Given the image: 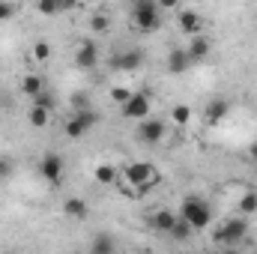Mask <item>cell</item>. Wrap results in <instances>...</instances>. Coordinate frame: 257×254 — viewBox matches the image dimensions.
<instances>
[{
    "label": "cell",
    "mask_w": 257,
    "mask_h": 254,
    "mask_svg": "<svg viewBox=\"0 0 257 254\" xmlns=\"http://www.w3.org/2000/svg\"><path fill=\"white\" fill-rule=\"evenodd\" d=\"M177 215H180L192 230H203V227H209V221H212V206H209L206 200H200L197 194H192V197L183 200V206H180Z\"/></svg>",
    "instance_id": "obj_1"
},
{
    "label": "cell",
    "mask_w": 257,
    "mask_h": 254,
    "mask_svg": "<svg viewBox=\"0 0 257 254\" xmlns=\"http://www.w3.org/2000/svg\"><path fill=\"white\" fill-rule=\"evenodd\" d=\"M132 21L141 33H156L162 27V9L156 0H135L132 3Z\"/></svg>",
    "instance_id": "obj_2"
},
{
    "label": "cell",
    "mask_w": 257,
    "mask_h": 254,
    "mask_svg": "<svg viewBox=\"0 0 257 254\" xmlns=\"http://www.w3.org/2000/svg\"><path fill=\"white\" fill-rule=\"evenodd\" d=\"M248 236V218L236 215V218H227L218 230H215V242L218 245H236Z\"/></svg>",
    "instance_id": "obj_3"
},
{
    "label": "cell",
    "mask_w": 257,
    "mask_h": 254,
    "mask_svg": "<svg viewBox=\"0 0 257 254\" xmlns=\"http://www.w3.org/2000/svg\"><path fill=\"white\" fill-rule=\"evenodd\" d=\"M156 177H159V171L153 168V162H132V165L123 168V180H126L128 189H138V186H144Z\"/></svg>",
    "instance_id": "obj_4"
},
{
    "label": "cell",
    "mask_w": 257,
    "mask_h": 254,
    "mask_svg": "<svg viewBox=\"0 0 257 254\" xmlns=\"http://www.w3.org/2000/svg\"><path fill=\"white\" fill-rule=\"evenodd\" d=\"M63 156L60 153H45L42 159H39V177L45 180V183H51V186H57L60 180H63Z\"/></svg>",
    "instance_id": "obj_5"
},
{
    "label": "cell",
    "mask_w": 257,
    "mask_h": 254,
    "mask_svg": "<svg viewBox=\"0 0 257 254\" xmlns=\"http://www.w3.org/2000/svg\"><path fill=\"white\" fill-rule=\"evenodd\" d=\"M150 111H153L150 93H132V99L123 105V117L126 120H138V123H144L150 117Z\"/></svg>",
    "instance_id": "obj_6"
},
{
    "label": "cell",
    "mask_w": 257,
    "mask_h": 254,
    "mask_svg": "<svg viewBox=\"0 0 257 254\" xmlns=\"http://www.w3.org/2000/svg\"><path fill=\"white\" fill-rule=\"evenodd\" d=\"M96 123H99V114L93 108L81 111V114H72V120H66V138H84Z\"/></svg>",
    "instance_id": "obj_7"
},
{
    "label": "cell",
    "mask_w": 257,
    "mask_h": 254,
    "mask_svg": "<svg viewBox=\"0 0 257 254\" xmlns=\"http://www.w3.org/2000/svg\"><path fill=\"white\" fill-rule=\"evenodd\" d=\"M165 120H159V117H147L141 126H138V138L144 141V144H150V147H156V144H162L165 141Z\"/></svg>",
    "instance_id": "obj_8"
},
{
    "label": "cell",
    "mask_w": 257,
    "mask_h": 254,
    "mask_svg": "<svg viewBox=\"0 0 257 254\" xmlns=\"http://www.w3.org/2000/svg\"><path fill=\"white\" fill-rule=\"evenodd\" d=\"M75 63L81 66V69H96L99 66V45L90 42V39H84L78 45V51H75Z\"/></svg>",
    "instance_id": "obj_9"
},
{
    "label": "cell",
    "mask_w": 257,
    "mask_h": 254,
    "mask_svg": "<svg viewBox=\"0 0 257 254\" xmlns=\"http://www.w3.org/2000/svg\"><path fill=\"white\" fill-rule=\"evenodd\" d=\"M165 66H168L171 75H186L189 66H192V57H189L186 48H171V51H168V63Z\"/></svg>",
    "instance_id": "obj_10"
},
{
    "label": "cell",
    "mask_w": 257,
    "mask_h": 254,
    "mask_svg": "<svg viewBox=\"0 0 257 254\" xmlns=\"http://www.w3.org/2000/svg\"><path fill=\"white\" fill-rule=\"evenodd\" d=\"M177 24H180V30L183 33H189V36H200V30H203V18L194 12V9H183L180 15H177Z\"/></svg>",
    "instance_id": "obj_11"
},
{
    "label": "cell",
    "mask_w": 257,
    "mask_h": 254,
    "mask_svg": "<svg viewBox=\"0 0 257 254\" xmlns=\"http://www.w3.org/2000/svg\"><path fill=\"white\" fill-rule=\"evenodd\" d=\"M141 63H144V54H141L138 48H128V51L117 54V57L111 60V66H114V69H120V72H138Z\"/></svg>",
    "instance_id": "obj_12"
},
{
    "label": "cell",
    "mask_w": 257,
    "mask_h": 254,
    "mask_svg": "<svg viewBox=\"0 0 257 254\" xmlns=\"http://www.w3.org/2000/svg\"><path fill=\"white\" fill-rule=\"evenodd\" d=\"M177 218H180V215H177L174 209H156V212H153V218H150V224H153L159 233H171V230H174V224H177Z\"/></svg>",
    "instance_id": "obj_13"
},
{
    "label": "cell",
    "mask_w": 257,
    "mask_h": 254,
    "mask_svg": "<svg viewBox=\"0 0 257 254\" xmlns=\"http://www.w3.org/2000/svg\"><path fill=\"white\" fill-rule=\"evenodd\" d=\"M63 215L72 218V221H84V218L90 215V206H87L84 197H69V200L63 203Z\"/></svg>",
    "instance_id": "obj_14"
},
{
    "label": "cell",
    "mask_w": 257,
    "mask_h": 254,
    "mask_svg": "<svg viewBox=\"0 0 257 254\" xmlns=\"http://www.w3.org/2000/svg\"><path fill=\"white\" fill-rule=\"evenodd\" d=\"M227 111H230V102H227V99H212V102L206 105V114H203V117H206L209 126H218V123L227 117Z\"/></svg>",
    "instance_id": "obj_15"
},
{
    "label": "cell",
    "mask_w": 257,
    "mask_h": 254,
    "mask_svg": "<svg viewBox=\"0 0 257 254\" xmlns=\"http://www.w3.org/2000/svg\"><path fill=\"white\" fill-rule=\"evenodd\" d=\"M117 251V242L111 233H96L90 239V254H114Z\"/></svg>",
    "instance_id": "obj_16"
},
{
    "label": "cell",
    "mask_w": 257,
    "mask_h": 254,
    "mask_svg": "<svg viewBox=\"0 0 257 254\" xmlns=\"http://www.w3.org/2000/svg\"><path fill=\"white\" fill-rule=\"evenodd\" d=\"M209 48H212V45H209V39H206V36L200 33V36H194L192 42H189V48H186V51H189L192 63H197V60H203V57L209 54Z\"/></svg>",
    "instance_id": "obj_17"
},
{
    "label": "cell",
    "mask_w": 257,
    "mask_h": 254,
    "mask_svg": "<svg viewBox=\"0 0 257 254\" xmlns=\"http://www.w3.org/2000/svg\"><path fill=\"white\" fill-rule=\"evenodd\" d=\"M27 120H30V126H33V129H45L48 123H51V111H48V108H42V105H30Z\"/></svg>",
    "instance_id": "obj_18"
},
{
    "label": "cell",
    "mask_w": 257,
    "mask_h": 254,
    "mask_svg": "<svg viewBox=\"0 0 257 254\" xmlns=\"http://www.w3.org/2000/svg\"><path fill=\"white\" fill-rule=\"evenodd\" d=\"M21 90H24V96H30V99H39L45 90H42V78L39 75H27L24 81H21Z\"/></svg>",
    "instance_id": "obj_19"
},
{
    "label": "cell",
    "mask_w": 257,
    "mask_h": 254,
    "mask_svg": "<svg viewBox=\"0 0 257 254\" xmlns=\"http://www.w3.org/2000/svg\"><path fill=\"white\" fill-rule=\"evenodd\" d=\"M254 212H257V191H245L239 197V215L245 218V215H254Z\"/></svg>",
    "instance_id": "obj_20"
},
{
    "label": "cell",
    "mask_w": 257,
    "mask_h": 254,
    "mask_svg": "<svg viewBox=\"0 0 257 254\" xmlns=\"http://www.w3.org/2000/svg\"><path fill=\"white\" fill-rule=\"evenodd\" d=\"M171 120H174L177 126H189V123H192V108H189V105H174Z\"/></svg>",
    "instance_id": "obj_21"
},
{
    "label": "cell",
    "mask_w": 257,
    "mask_h": 254,
    "mask_svg": "<svg viewBox=\"0 0 257 254\" xmlns=\"http://www.w3.org/2000/svg\"><path fill=\"white\" fill-rule=\"evenodd\" d=\"M93 177H96L99 183H105V186H111V183L117 180V168H114V165H99V168L93 171Z\"/></svg>",
    "instance_id": "obj_22"
},
{
    "label": "cell",
    "mask_w": 257,
    "mask_h": 254,
    "mask_svg": "<svg viewBox=\"0 0 257 254\" xmlns=\"http://www.w3.org/2000/svg\"><path fill=\"white\" fill-rule=\"evenodd\" d=\"M192 227H189V224H186V221H183V218H177V224H174V230H171V236H174V239H177V242H189V239H192Z\"/></svg>",
    "instance_id": "obj_23"
},
{
    "label": "cell",
    "mask_w": 257,
    "mask_h": 254,
    "mask_svg": "<svg viewBox=\"0 0 257 254\" xmlns=\"http://www.w3.org/2000/svg\"><path fill=\"white\" fill-rule=\"evenodd\" d=\"M108 27H111V18H108L105 12H96V15L90 18V30H93V33H108Z\"/></svg>",
    "instance_id": "obj_24"
},
{
    "label": "cell",
    "mask_w": 257,
    "mask_h": 254,
    "mask_svg": "<svg viewBox=\"0 0 257 254\" xmlns=\"http://www.w3.org/2000/svg\"><path fill=\"white\" fill-rule=\"evenodd\" d=\"M72 111H75V114L90 111V96H87V93H75V96H72Z\"/></svg>",
    "instance_id": "obj_25"
},
{
    "label": "cell",
    "mask_w": 257,
    "mask_h": 254,
    "mask_svg": "<svg viewBox=\"0 0 257 254\" xmlns=\"http://www.w3.org/2000/svg\"><path fill=\"white\" fill-rule=\"evenodd\" d=\"M36 9H39L42 15H57V12H60L63 6H60L57 0H39V3H36Z\"/></svg>",
    "instance_id": "obj_26"
},
{
    "label": "cell",
    "mask_w": 257,
    "mask_h": 254,
    "mask_svg": "<svg viewBox=\"0 0 257 254\" xmlns=\"http://www.w3.org/2000/svg\"><path fill=\"white\" fill-rule=\"evenodd\" d=\"M48 57H51V45H48V42H36V45H33V60L45 63Z\"/></svg>",
    "instance_id": "obj_27"
},
{
    "label": "cell",
    "mask_w": 257,
    "mask_h": 254,
    "mask_svg": "<svg viewBox=\"0 0 257 254\" xmlns=\"http://www.w3.org/2000/svg\"><path fill=\"white\" fill-rule=\"evenodd\" d=\"M111 99H114V102L123 108L128 99H132V90H126V87H111Z\"/></svg>",
    "instance_id": "obj_28"
},
{
    "label": "cell",
    "mask_w": 257,
    "mask_h": 254,
    "mask_svg": "<svg viewBox=\"0 0 257 254\" xmlns=\"http://www.w3.org/2000/svg\"><path fill=\"white\" fill-rule=\"evenodd\" d=\"M15 174V162L9 156H0V180H9Z\"/></svg>",
    "instance_id": "obj_29"
},
{
    "label": "cell",
    "mask_w": 257,
    "mask_h": 254,
    "mask_svg": "<svg viewBox=\"0 0 257 254\" xmlns=\"http://www.w3.org/2000/svg\"><path fill=\"white\" fill-rule=\"evenodd\" d=\"M15 15V6L12 3H0V21H9Z\"/></svg>",
    "instance_id": "obj_30"
},
{
    "label": "cell",
    "mask_w": 257,
    "mask_h": 254,
    "mask_svg": "<svg viewBox=\"0 0 257 254\" xmlns=\"http://www.w3.org/2000/svg\"><path fill=\"white\" fill-rule=\"evenodd\" d=\"M251 159H254V162H257V141H254V144H251Z\"/></svg>",
    "instance_id": "obj_31"
}]
</instances>
